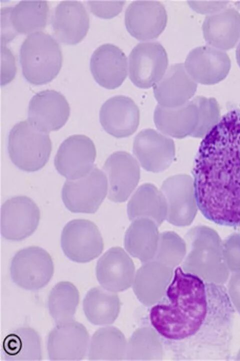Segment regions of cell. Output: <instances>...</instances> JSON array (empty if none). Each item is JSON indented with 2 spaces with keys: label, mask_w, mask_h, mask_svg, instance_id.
I'll list each match as a JSON object with an SVG mask.
<instances>
[{
  "label": "cell",
  "mask_w": 240,
  "mask_h": 361,
  "mask_svg": "<svg viewBox=\"0 0 240 361\" xmlns=\"http://www.w3.org/2000/svg\"><path fill=\"white\" fill-rule=\"evenodd\" d=\"M202 30L209 46L223 51L230 50L240 38V14L229 8L209 15L204 20Z\"/></svg>",
  "instance_id": "obj_24"
},
{
  "label": "cell",
  "mask_w": 240,
  "mask_h": 361,
  "mask_svg": "<svg viewBox=\"0 0 240 361\" xmlns=\"http://www.w3.org/2000/svg\"><path fill=\"white\" fill-rule=\"evenodd\" d=\"M184 65L188 73L196 82L212 85L226 77L230 69L231 62L224 51L206 45L192 50L187 55Z\"/></svg>",
  "instance_id": "obj_18"
},
{
  "label": "cell",
  "mask_w": 240,
  "mask_h": 361,
  "mask_svg": "<svg viewBox=\"0 0 240 361\" xmlns=\"http://www.w3.org/2000/svg\"><path fill=\"white\" fill-rule=\"evenodd\" d=\"M168 62L166 52L160 43H140L128 56L130 79L140 88L154 86L164 76Z\"/></svg>",
  "instance_id": "obj_8"
},
{
  "label": "cell",
  "mask_w": 240,
  "mask_h": 361,
  "mask_svg": "<svg viewBox=\"0 0 240 361\" xmlns=\"http://www.w3.org/2000/svg\"><path fill=\"white\" fill-rule=\"evenodd\" d=\"M158 227L155 222L147 218L132 221L124 236L126 249L144 261L154 257L160 237Z\"/></svg>",
  "instance_id": "obj_26"
},
{
  "label": "cell",
  "mask_w": 240,
  "mask_h": 361,
  "mask_svg": "<svg viewBox=\"0 0 240 361\" xmlns=\"http://www.w3.org/2000/svg\"><path fill=\"white\" fill-rule=\"evenodd\" d=\"M236 56L237 63L240 67V42L238 44L236 50Z\"/></svg>",
  "instance_id": "obj_37"
},
{
  "label": "cell",
  "mask_w": 240,
  "mask_h": 361,
  "mask_svg": "<svg viewBox=\"0 0 240 361\" xmlns=\"http://www.w3.org/2000/svg\"><path fill=\"white\" fill-rule=\"evenodd\" d=\"M22 73L30 83L46 84L59 73L62 62L60 47L50 35L39 32L28 35L20 51Z\"/></svg>",
  "instance_id": "obj_3"
},
{
  "label": "cell",
  "mask_w": 240,
  "mask_h": 361,
  "mask_svg": "<svg viewBox=\"0 0 240 361\" xmlns=\"http://www.w3.org/2000/svg\"><path fill=\"white\" fill-rule=\"evenodd\" d=\"M89 335L86 328L74 320L56 325L50 332L47 350L51 360H80L86 356Z\"/></svg>",
  "instance_id": "obj_16"
},
{
  "label": "cell",
  "mask_w": 240,
  "mask_h": 361,
  "mask_svg": "<svg viewBox=\"0 0 240 361\" xmlns=\"http://www.w3.org/2000/svg\"><path fill=\"white\" fill-rule=\"evenodd\" d=\"M160 191L167 204V221L176 226L189 225L198 207L193 178L187 174L172 176L163 182Z\"/></svg>",
  "instance_id": "obj_11"
},
{
  "label": "cell",
  "mask_w": 240,
  "mask_h": 361,
  "mask_svg": "<svg viewBox=\"0 0 240 361\" xmlns=\"http://www.w3.org/2000/svg\"><path fill=\"white\" fill-rule=\"evenodd\" d=\"M96 149L93 141L82 134L70 136L60 144L54 159L58 172L68 179L80 178L94 166Z\"/></svg>",
  "instance_id": "obj_12"
},
{
  "label": "cell",
  "mask_w": 240,
  "mask_h": 361,
  "mask_svg": "<svg viewBox=\"0 0 240 361\" xmlns=\"http://www.w3.org/2000/svg\"><path fill=\"white\" fill-rule=\"evenodd\" d=\"M197 89L196 82L183 63L172 65L153 88L158 105L167 108L182 106L189 101Z\"/></svg>",
  "instance_id": "obj_22"
},
{
  "label": "cell",
  "mask_w": 240,
  "mask_h": 361,
  "mask_svg": "<svg viewBox=\"0 0 240 361\" xmlns=\"http://www.w3.org/2000/svg\"><path fill=\"white\" fill-rule=\"evenodd\" d=\"M1 85H5L14 78L16 67L12 53L5 45L1 46Z\"/></svg>",
  "instance_id": "obj_35"
},
{
  "label": "cell",
  "mask_w": 240,
  "mask_h": 361,
  "mask_svg": "<svg viewBox=\"0 0 240 361\" xmlns=\"http://www.w3.org/2000/svg\"><path fill=\"white\" fill-rule=\"evenodd\" d=\"M102 169L108 181V199L115 203L126 201L140 180L138 161L128 152L117 151L107 158Z\"/></svg>",
  "instance_id": "obj_15"
},
{
  "label": "cell",
  "mask_w": 240,
  "mask_h": 361,
  "mask_svg": "<svg viewBox=\"0 0 240 361\" xmlns=\"http://www.w3.org/2000/svg\"><path fill=\"white\" fill-rule=\"evenodd\" d=\"M49 7L46 1H22L13 7L1 9V43L5 44L18 34L41 32L46 26Z\"/></svg>",
  "instance_id": "obj_7"
},
{
  "label": "cell",
  "mask_w": 240,
  "mask_h": 361,
  "mask_svg": "<svg viewBox=\"0 0 240 361\" xmlns=\"http://www.w3.org/2000/svg\"><path fill=\"white\" fill-rule=\"evenodd\" d=\"M234 317L224 285L180 267L174 269L164 296L149 313L166 348L182 360H229Z\"/></svg>",
  "instance_id": "obj_1"
},
{
  "label": "cell",
  "mask_w": 240,
  "mask_h": 361,
  "mask_svg": "<svg viewBox=\"0 0 240 361\" xmlns=\"http://www.w3.org/2000/svg\"><path fill=\"white\" fill-rule=\"evenodd\" d=\"M54 270L50 255L38 246L18 251L13 257L10 266L14 283L28 290H36L44 287L52 278Z\"/></svg>",
  "instance_id": "obj_6"
},
{
  "label": "cell",
  "mask_w": 240,
  "mask_h": 361,
  "mask_svg": "<svg viewBox=\"0 0 240 361\" xmlns=\"http://www.w3.org/2000/svg\"><path fill=\"white\" fill-rule=\"evenodd\" d=\"M186 244L184 240L172 231L160 234L156 258L158 261L170 266L177 265L184 257Z\"/></svg>",
  "instance_id": "obj_31"
},
{
  "label": "cell",
  "mask_w": 240,
  "mask_h": 361,
  "mask_svg": "<svg viewBox=\"0 0 240 361\" xmlns=\"http://www.w3.org/2000/svg\"><path fill=\"white\" fill-rule=\"evenodd\" d=\"M116 333L111 328H102L93 335L88 351L89 360L109 359L116 352Z\"/></svg>",
  "instance_id": "obj_33"
},
{
  "label": "cell",
  "mask_w": 240,
  "mask_h": 361,
  "mask_svg": "<svg viewBox=\"0 0 240 361\" xmlns=\"http://www.w3.org/2000/svg\"><path fill=\"white\" fill-rule=\"evenodd\" d=\"M168 21L164 5L155 1H136L125 12L124 24L132 36L140 41L157 38L164 30Z\"/></svg>",
  "instance_id": "obj_13"
},
{
  "label": "cell",
  "mask_w": 240,
  "mask_h": 361,
  "mask_svg": "<svg viewBox=\"0 0 240 361\" xmlns=\"http://www.w3.org/2000/svg\"><path fill=\"white\" fill-rule=\"evenodd\" d=\"M40 219L39 208L32 200L26 196L11 198L2 206V235L10 241L22 240L34 233Z\"/></svg>",
  "instance_id": "obj_10"
},
{
  "label": "cell",
  "mask_w": 240,
  "mask_h": 361,
  "mask_svg": "<svg viewBox=\"0 0 240 361\" xmlns=\"http://www.w3.org/2000/svg\"><path fill=\"white\" fill-rule=\"evenodd\" d=\"M192 175L203 216L220 225L240 226V109L226 113L204 137Z\"/></svg>",
  "instance_id": "obj_2"
},
{
  "label": "cell",
  "mask_w": 240,
  "mask_h": 361,
  "mask_svg": "<svg viewBox=\"0 0 240 361\" xmlns=\"http://www.w3.org/2000/svg\"><path fill=\"white\" fill-rule=\"evenodd\" d=\"M79 292L72 283L62 281L51 290L48 298L50 314L56 324L74 320Z\"/></svg>",
  "instance_id": "obj_29"
},
{
  "label": "cell",
  "mask_w": 240,
  "mask_h": 361,
  "mask_svg": "<svg viewBox=\"0 0 240 361\" xmlns=\"http://www.w3.org/2000/svg\"><path fill=\"white\" fill-rule=\"evenodd\" d=\"M134 267L132 260L120 247L108 250L98 260L96 274L100 283L111 290H116L118 285L133 275Z\"/></svg>",
  "instance_id": "obj_27"
},
{
  "label": "cell",
  "mask_w": 240,
  "mask_h": 361,
  "mask_svg": "<svg viewBox=\"0 0 240 361\" xmlns=\"http://www.w3.org/2000/svg\"><path fill=\"white\" fill-rule=\"evenodd\" d=\"M190 6L197 13L210 14L218 12L226 8L228 2H188Z\"/></svg>",
  "instance_id": "obj_36"
},
{
  "label": "cell",
  "mask_w": 240,
  "mask_h": 361,
  "mask_svg": "<svg viewBox=\"0 0 240 361\" xmlns=\"http://www.w3.org/2000/svg\"><path fill=\"white\" fill-rule=\"evenodd\" d=\"M104 172L94 166L86 175L65 182L62 198L66 207L74 213H94L108 193Z\"/></svg>",
  "instance_id": "obj_5"
},
{
  "label": "cell",
  "mask_w": 240,
  "mask_h": 361,
  "mask_svg": "<svg viewBox=\"0 0 240 361\" xmlns=\"http://www.w3.org/2000/svg\"><path fill=\"white\" fill-rule=\"evenodd\" d=\"M90 70L96 82L108 89L120 86L128 75V60L118 46L110 43L102 45L93 52Z\"/></svg>",
  "instance_id": "obj_21"
},
{
  "label": "cell",
  "mask_w": 240,
  "mask_h": 361,
  "mask_svg": "<svg viewBox=\"0 0 240 361\" xmlns=\"http://www.w3.org/2000/svg\"><path fill=\"white\" fill-rule=\"evenodd\" d=\"M100 121L104 129L116 138L132 135L140 122V110L130 98L117 95L108 99L100 111Z\"/></svg>",
  "instance_id": "obj_20"
},
{
  "label": "cell",
  "mask_w": 240,
  "mask_h": 361,
  "mask_svg": "<svg viewBox=\"0 0 240 361\" xmlns=\"http://www.w3.org/2000/svg\"><path fill=\"white\" fill-rule=\"evenodd\" d=\"M133 153L141 166L152 172L166 169L175 156L173 140L154 129L142 130L136 136Z\"/></svg>",
  "instance_id": "obj_14"
},
{
  "label": "cell",
  "mask_w": 240,
  "mask_h": 361,
  "mask_svg": "<svg viewBox=\"0 0 240 361\" xmlns=\"http://www.w3.org/2000/svg\"><path fill=\"white\" fill-rule=\"evenodd\" d=\"M125 1H88L92 13L96 16L110 19L118 15L122 10Z\"/></svg>",
  "instance_id": "obj_34"
},
{
  "label": "cell",
  "mask_w": 240,
  "mask_h": 361,
  "mask_svg": "<svg viewBox=\"0 0 240 361\" xmlns=\"http://www.w3.org/2000/svg\"><path fill=\"white\" fill-rule=\"evenodd\" d=\"M6 360H40V339L38 334L29 327H21L10 332L2 345Z\"/></svg>",
  "instance_id": "obj_28"
},
{
  "label": "cell",
  "mask_w": 240,
  "mask_h": 361,
  "mask_svg": "<svg viewBox=\"0 0 240 361\" xmlns=\"http://www.w3.org/2000/svg\"><path fill=\"white\" fill-rule=\"evenodd\" d=\"M70 114L68 103L62 93L54 90H45L30 99L28 120L38 129L48 133L61 128Z\"/></svg>",
  "instance_id": "obj_17"
},
{
  "label": "cell",
  "mask_w": 240,
  "mask_h": 361,
  "mask_svg": "<svg viewBox=\"0 0 240 361\" xmlns=\"http://www.w3.org/2000/svg\"><path fill=\"white\" fill-rule=\"evenodd\" d=\"M52 142L48 132L42 131L28 120L16 123L10 131L8 151L12 162L19 169L34 172L48 162Z\"/></svg>",
  "instance_id": "obj_4"
},
{
  "label": "cell",
  "mask_w": 240,
  "mask_h": 361,
  "mask_svg": "<svg viewBox=\"0 0 240 361\" xmlns=\"http://www.w3.org/2000/svg\"><path fill=\"white\" fill-rule=\"evenodd\" d=\"M198 118V107L193 99L175 108L158 105L154 114L158 129L166 135L176 138L192 136L197 127Z\"/></svg>",
  "instance_id": "obj_23"
},
{
  "label": "cell",
  "mask_w": 240,
  "mask_h": 361,
  "mask_svg": "<svg viewBox=\"0 0 240 361\" xmlns=\"http://www.w3.org/2000/svg\"><path fill=\"white\" fill-rule=\"evenodd\" d=\"M83 310L88 320L96 325L112 323L117 312L116 297L100 287L90 289L82 303Z\"/></svg>",
  "instance_id": "obj_30"
},
{
  "label": "cell",
  "mask_w": 240,
  "mask_h": 361,
  "mask_svg": "<svg viewBox=\"0 0 240 361\" xmlns=\"http://www.w3.org/2000/svg\"><path fill=\"white\" fill-rule=\"evenodd\" d=\"M193 99L198 107L199 118L197 127L192 136L204 138L220 119V106L214 98L198 96Z\"/></svg>",
  "instance_id": "obj_32"
},
{
  "label": "cell",
  "mask_w": 240,
  "mask_h": 361,
  "mask_svg": "<svg viewBox=\"0 0 240 361\" xmlns=\"http://www.w3.org/2000/svg\"><path fill=\"white\" fill-rule=\"evenodd\" d=\"M168 207L161 192L151 184L140 186L130 200L127 206L129 219L147 218L160 226L166 219Z\"/></svg>",
  "instance_id": "obj_25"
},
{
  "label": "cell",
  "mask_w": 240,
  "mask_h": 361,
  "mask_svg": "<svg viewBox=\"0 0 240 361\" xmlns=\"http://www.w3.org/2000/svg\"><path fill=\"white\" fill-rule=\"evenodd\" d=\"M61 247L70 260L86 263L101 254L104 243L94 223L86 219H74L68 222L62 229Z\"/></svg>",
  "instance_id": "obj_9"
},
{
  "label": "cell",
  "mask_w": 240,
  "mask_h": 361,
  "mask_svg": "<svg viewBox=\"0 0 240 361\" xmlns=\"http://www.w3.org/2000/svg\"><path fill=\"white\" fill-rule=\"evenodd\" d=\"M54 36L61 43L75 45L86 36L90 27L88 15L78 1H64L55 8L51 19Z\"/></svg>",
  "instance_id": "obj_19"
}]
</instances>
